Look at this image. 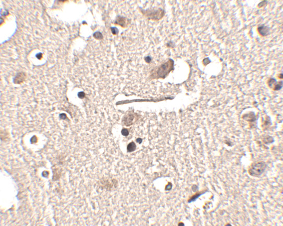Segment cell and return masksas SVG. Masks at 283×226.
<instances>
[{"instance_id":"cell-1","label":"cell","mask_w":283,"mask_h":226,"mask_svg":"<svg viewBox=\"0 0 283 226\" xmlns=\"http://www.w3.org/2000/svg\"><path fill=\"white\" fill-rule=\"evenodd\" d=\"M265 167V163L263 162L254 164L250 169V173L252 176H259L264 171Z\"/></svg>"},{"instance_id":"cell-2","label":"cell","mask_w":283,"mask_h":226,"mask_svg":"<svg viewBox=\"0 0 283 226\" xmlns=\"http://www.w3.org/2000/svg\"><path fill=\"white\" fill-rule=\"evenodd\" d=\"M258 31H259V33H260L261 35H262V36H264L268 35L269 30L267 27H265V26H260V27L258 28Z\"/></svg>"}]
</instances>
